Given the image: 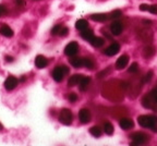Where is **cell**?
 <instances>
[{
  "mask_svg": "<svg viewBox=\"0 0 157 146\" xmlns=\"http://www.w3.org/2000/svg\"><path fill=\"white\" fill-rule=\"evenodd\" d=\"M137 123L142 128L146 129H153L156 131L157 129V116L154 114H142L137 117Z\"/></svg>",
  "mask_w": 157,
  "mask_h": 146,
  "instance_id": "1",
  "label": "cell"
},
{
  "mask_svg": "<svg viewBox=\"0 0 157 146\" xmlns=\"http://www.w3.org/2000/svg\"><path fill=\"white\" fill-rule=\"evenodd\" d=\"M142 106L146 109H155L157 106V87L153 88L148 94L143 96Z\"/></svg>",
  "mask_w": 157,
  "mask_h": 146,
  "instance_id": "2",
  "label": "cell"
},
{
  "mask_svg": "<svg viewBox=\"0 0 157 146\" xmlns=\"http://www.w3.org/2000/svg\"><path fill=\"white\" fill-rule=\"evenodd\" d=\"M130 137L132 140V143H131L132 146L143 145V144L150 141V136L146 133H144V132H134V133L131 134Z\"/></svg>",
  "mask_w": 157,
  "mask_h": 146,
  "instance_id": "3",
  "label": "cell"
},
{
  "mask_svg": "<svg viewBox=\"0 0 157 146\" xmlns=\"http://www.w3.org/2000/svg\"><path fill=\"white\" fill-rule=\"evenodd\" d=\"M69 72H70V70H69V68H67L66 66H58L54 69L52 75V79H54L56 82L59 83L63 81L64 76H66Z\"/></svg>",
  "mask_w": 157,
  "mask_h": 146,
  "instance_id": "4",
  "label": "cell"
},
{
  "mask_svg": "<svg viewBox=\"0 0 157 146\" xmlns=\"http://www.w3.org/2000/svg\"><path fill=\"white\" fill-rule=\"evenodd\" d=\"M59 122L64 125H70L73 121V113L70 109L68 108H63L61 109L60 113H59V118H58Z\"/></svg>",
  "mask_w": 157,
  "mask_h": 146,
  "instance_id": "5",
  "label": "cell"
},
{
  "mask_svg": "<svg viewBox=\"0 0 157 146\" xmlns=\"http://www.w3.org/2000/svg\"><path fill=\"white\" fill-rule=\"evenodd\" d=\"M78 52V44L76 41H71L64 48V54L68 57H74Z\"/></svg>",
  "mask_w": 157,
  "mask_h": 146,
  "instance_id": "6",
  "label": "cell"
},
{
  "mask_svg": "<svg viewBox=\"0 0 157 146\" xmlns=\"http://www.w3.org/2000/svg\"><path fill=\"white\" fill-rule=\"evenodd\" d=\"M119 51H120V45L118 44V43H113V44L109 45V46L104 50V54L108 57H113V56H116Z\"/></svg>",
  "mask_w": 157,
  "mask_h": 146,
  "instance_id": "7",
  "label": "cell"
},
{
  "mask_svg": "<svg viewBox=\"0 0 157 146\" xmlns=\"http://www.w3.org/2000/svg\"><path fill=\"white\" fill-rule=\"evenodd\" d=\"M78 119H80L81 123H83V124L88 123V122L91 121V119H92L91 111H90L88 109H86V108L81 109V110H80V112H78Z\"/></svg>",
  "mask_w": 157,
  "mask_h": 146,
  "instance_id": "8",
  "label": "cell"
},
{
  "mask_svg": "<svg viewBox=\"0 0 157 146\" xmlns=\"http://www.w3.org/2000/svg\"><path fill=\"white\" fill-rule=\"evenodd\" d=\"M17 84H19V80L17 78H14V76H8L6 79L3 85H5V88L7 90H13L17 86Z\"/></svg>",
  "mask_w": 157,
  "mask_h": 146,
  "instance_id": "9",
  "label": "cell"
},
{
  "mask_svg": "<svg viewBox=\"0 0 157 146\" xmlns=\"http://www.w3.org/2000/svg\"><path fill=\"white\" fill-rule=\"evenodd\" d=\"M123 31V25L120 21H113L110 24V33L115 36L120 35Z\"/></svg>",
  "mask_w": 157,
  "mask_h": 146,
  "instance_id": "10",
  "label": "cell"
},
{
  "mask_svg": "<svg viewBox=\"0 0 157 146\" xmlns=\"http://www.w3.org/2000/svg\"><path fill=\"white\" fill-rule=\"evenodd\" d=\"M119 125H120V128L122 130L128 131V130L132 129V128L134 127V122H133V120L130 119V118H121V119L119 120Z\"/></svg>",
  "mask_w": 157,
  "mask_h": 146,
  "instance_id": "11",
  "label": "cell"
},
{
  "mask_svg": "<svg viewBox=\"0 0 157 146\" xmlns=\"http://www.w3.org/2000/svg\"><path fill=\"white\" fill-rule=\"evenodd\" d=\"M129 63V56L128 55H122L119 58L117 59V62H116V69L117 70H122Z\"/></svg>",
  "mask_w": 157,
  "mask_h": 146,
  "instance_id": "12",
  "label": "cell"
},
{
  "mask_svg": "<svg viewBox=\"0 0 157 146\" xmlns=\"http://www.w3.org/2000/svg\"><path fill=\"white\" fill-rule=\"evenodd\" d=\"M35 66H36L37 69H44L48 66V60H47L46 57L42 56V55H38L35 58Z\"/></svg>",
  "mask_w": 157,
  "mask_h": 146,
  "instance_id": "13",
  "label": "cell"
},
{
  "mask_svg": "<svg viewBox=\"0 0 157 146\" xmlns=\"http://www.w3.org/2000/svg\"><path fill=\"white\" fill-rule=\"evenodd\" d=\"M0 34L2 35V36L10 38V37H12L13 35H14V32H13V29H11L9 25L3 23V24H1V26H0Z\"/></svg>",
  "mask_w": 157,
  "mask_h": 146,
  "instance_id": "14",
  "label": "cell"
},
{
  "mask_svg": "<svg viewBox=\"0 0 157 146\" xmlns=\"http://www.w3.org/2000/svg\"><path fill=\"white\" fill-rule=\"evenodd\" d=\"M82 76H83V74H73L72 76H70V79H69V81H68V86L73 87V86L78 85V83L81 81Z\"/></svg>",
  "mask_w": 157,
  "mask_h": 146,
  "instance_id": "15",
  "label": "cell"
},
{
  "mask_svg": "<svg viewBox=\"0 0 157 146\" xmlns=\"http://www.w3.org/2000/svg\"><path fill=\"white\" fill-rule=\"evenodd\" d=\"M90 83H91V78H90V76L83 75L81 79V81H80V83H78V88H80L82 92H84V90H87Z\"/></svg>",
  "mask_w": 157,
  "mask_h": 146,
  "instance_id": "16",
  "label": "cell"
},
{
  "mask_svg": "<svg viewBox=\"0 0 157 146\" xmlns=\"http://www.w3.org/2000/svg\"><path fill=\"white\" fill-rule=\"evenodd\" d=\"M90 44L93 47H95V48H101V47H103L104 44H105V39L101 38V37L94 36L93 38L90 40Z\"/></svg>",
  "mask_w": 157,
  "mask_h": 146,
  "instance_id": "17",
  "label": "cell"
},
{
  "mask_svg": "<svg viewBox=\"0 0 157 146\" xmlns=\"http://www.w3.org/2000/svg\"><path fill=\"white\" fill-rule=\"evenodd\" d=\"M69 60H70V64H71L73 68L78 69L83 67V58H81V57H72V58L69 59Z\"/></svg>",
  "mask_w": 157,
  "mask_h": 146,
  "instance_id": "18",
  "label": "cell"
},
{
  "mask_svg": "<svg viewBox=\"0 0 157 146\" xmlns=\"http://www.w3.org/2000/svg\"><path fill=\"white\" fill-rule=\"evenodd\" d=\"M91 19L96 22H105L107 20H109V14H105V13H96V14H92Z\"/></svg>",
  "mask_w": 157,
  "mask_h": 146,
  "instance_id": "19",
  "label": "cell"
},
{
  "mask_svg": "<svg viewBox=\"0 0 157 146\" xmlns=\"http://www.w3.org/2000/svg\"><path fill=\"white\" fill-rule=\"evenodd\" d=\"M81 37L83 39H85V40L90 41L94 37V32L87 27V29H85L84 31H81Z\"/></svg>",
  "mask_w": 157,
  "mask_h": 146,
  "instance_id": "20",
  "label": "cell"
},
{
  "mask_svg": "<svg viewBox=\"0 0 157 146\" xmlns=\"http://www.w3.org/2000/svg\"><path fill=\"white\" fill-rule=\"evenodd\" d=\"M155 52H156V50H155L154 46H146L143 49V56L145 58H151V57L154 56Z\"/></svg>",
  "mask_w": 157,
  "mask_h": 146,
  "instance_id": "21",
  "label": "cell"
},
{
  "mask_svg": "<svg viewBox=\"0 0 157 146\" xmlns=\"http://www.w3.org/2000/svg\"><path fill=\"white\" fill-rule=\"evenodd\" d=\"M88 27V22L86 21V20L84 19H80L76 21L75 23V29H78V31H84L85 29H87Z\"/></svg>",
  "mask_w": 157,
  "mask_h": 146,
  "instance_id": "22",
  "label": "cell"
},
{
  "mask_svg": "<svg viewBox=\"0 0 157 146\" xmlns=\"http://www.w3.org/2000/svg\"><path fill=\"white\" fill-rule=\"evenodd\" d=\"M103 130L107 135H113V131H115V128H113V123H110V122H106V123L104 124Z\"/></svg>",
  "mask_w": 157,
  "mask_h": 146,
  "instance_id": "23",
  "label": "cell"
},
{
  "mask_svg": "<svg viewBox=\"0 0 157 146\" xmlns=\"http://www.w3.org/2000/svg\"><path fill=\"white\" fill-rule=\"evenodd\" d=\"M90 133H91L94 137H99L101 135V133H103V131H101V129L98 127V125H94V127H92L91 129H90Z\"/></svg>",
  "mask_w": 157,
  "mask_h": 146,
  "instance_id": "24",
  "label": "cell"
},
{
  "mask_svg": "<svg viewBox=\"0 0 157 146\" xmlns=\"http://www.w3.org/2000/svg\"><path fill=\"white\" fill-rule=\"evenodd\" d=\"M83 67H85V68L92 70V69L94 68V61L92 60L91 58L85 57V58H83Z\"/></svg>",
  "mask_w": 157,
  "mask_h": 146,
  "instance_id": "25",
  "label": "cell"
},
{
  "mask_svg": "<svg viewBox=\"0 0 157 146\" xmlns=\"http://www.w3.org/2000/svg\"><path fill=\"white\" fill-rule=\"evenodd\" d=\"M153 75H154V73H153V71H148V72H147L146 74H145V75L143 76L142 82H143V83H148L151 80H152Z\"/></svg>",
  "mask_w": 157,
  "mask_h": 146,
  "instance_id": "26",
  "label": "cell"
},
{
  "mask_svg": "<svg viewBox=\"0 0 157 146\" xmlns=\"http://www.w3.org/2000/svg\"><path fill=\"white\" fill-rule=\"evenodd\" d=\"M121 15H122V12H121L120 10H115V11H113V12L109 14V19H118V17H120Z\"/></svg>",
  "mask_w": 157,
  "mask_h": 146,
  "instance_id": "27",
  "label": "cell"
},
{
  "mask_svg": "<svg viewBox=\"0 0 157 146\" xmlns=\"http://www.w3.org/2000/svg\"><path fill=\"white\" fill-rule=\"evenodd\" d=\"M137 71H139V64H137V62H133V63H131L130 68H129V72L130 73H136Z\"/></svg>",
  "mask_w": 157,
  "mask_h": 146,
  "instance_id": "28",
  "label": "cell"
},
{
  "mask_svg": "<svg viewBox=\"0 0 157 146\" xmlns=\"http://www.w3.org/2000/svg\"><path fill=\"white\" fill-rule=\"evenodd\" d=\"M61 25L60 24H57L55 25L54 27L52 29V35H59V32H60V29H61Z\"/></svg>",
  "mask_w": 157,
  "mask_h": 146,
  "instance_id": "29",
  "label": "cell"
},
{
  "mask_svg": "<svg viewBox=\"0 0 157 146\" xmlns=\"http://www.w3.org/2000/svg\"><path fill=\"white\" fill-rule=\"evenodd\" d=\"M76 100H78V95H76L75 93H70V95H69V102H75Z\"/></svg>",
  "mask_w": 157,
  "mask_h": 146,
  "instance_id": "30",
  "label": "cell"
},
{
  "mask_svg": "<svg viewBox=\"0 0 157 146\" xmlns=\"http://www.w3.org/2000/svg\"><path fill=\"white\" fill-rule=\"evenodd\" d=\"M148 12H151L152 14H157V5H153L148 7Z\"/></svg>",
  "mask_w": 157,
  "mask_h": 146,
  "instance_id": "31",
  "label": "cell"
},
{
  "mask_svg": "<svg viewBox=\"0 0 157 146\" xmlns=\"http://www.w3.org/2000/svg\"><path fill=\"white\" fill-rule=\"evenodd\" d=\"M68 33H69L68 27H61L60 32H59V35H60V36H62V37H64V36H67V35H68Z\"/></svg>",
  "mask_w": 157,
  "mask_h": 146,
  "instance_id": "32",
  "label": "cell"
},
{
  "mask_svg": "<svg viewBox=\"0 0 157 146\" xmlns=\"http://www.w3.org/2000/svg\"><path fill=\"white\" fill-rule=\"evenodd\" d=\"M109 72H110V69L108 68L106 71L104 70V71H101V72H99V73H98L97 78H98V79H101V78H104V76H106V75H107V74H108V73H109Z\"/></svg>",
  "mask_w": 157,
  "mask_h": 146,
  "instance_id": "33",
  "label": "cell"
},
{
  "mask_svg": "<svg viewBox=\"0 0 157 146\" xmlns=\"http://www.w3.org/2000/svg\"><path fill=\"white\" fill-rule=\"evenodd\" d=\"M7 12H8V10H7V8H6V6L0 5V17H2V15H5Z\"/></svg>",
  "mask_w": 157,
  "mask_h": 146,
  "instance_id": "34",
  "label": "cell"
},
{
  "mask_svg": "<svg viewBox=\"0 0 157 146\" xmlns=\"http://www.w3.org/2000/svg\"><path fill=\"white\" fill-rule=\"evenodd\" d=\"M15 5L17 6V7H23L24 6V0H14Z\"/></svg>",
  "mask_w": 157,
  "mask_h": 146,
  "instance_id": "35",
  "label": "cell"
},
{
  "mask_svg": "<svg viewBox=\"0 0 157 146\" xmlns=\"http://www.w3.org/2000/svg\"><path fill=\"white\" fill-rule=\"evenodd\" d=\"M148 7H150L148 5H144V3H143V5H141L140 7H139V9H140L141 11H147V10H148Z\"/></svg>",
  "mask_w": 157,
  "mask_h": 146,
  "instance_id": "36",
  "label": "cell"
},
{
  "mask_svg": "<svg viewBox=\"0 0 157 146\" xmlns=\"http://www.w3.org/2000/svg\"><path fill=\"white\" fill-rule=\"evenodd\" d=\"M6 61H7V62H12L13 58H12V57H10V56H7V57H6Z\"/></svg>",
  "mask_w": 157,
  "mask_h": 146,
  "instance_id": "37",
  "label": "cell"
},
{
  "mask_svg": "<svg viewBox=\"0 0 157 146\" xmlns=\"http://www.w3.org/2000/svg\"><path fill=\"white\" fill-rule=\"evenodd\" d=\"M2 130H3V125L1 123H0V131H2Z\"/></svg>",
  "mask_w": 157,
  "mask_h": 146,
  "instance_id": "38",
  "label": "cell"
},
{
  "mask_svg": "<svg viewBox=\"0 0 157 146\" xmlns=\"http://www.w3.org/2000/svg\"><path fill=\"white\" fill-rule=\"evenodd\" d=\"M36 1H37V0H36Z\"/></svg>",
  "mask_w": 157,
  "mask_h": 146,
  "instance_id": "39",
  "label": "cell"
}]
</instances>
